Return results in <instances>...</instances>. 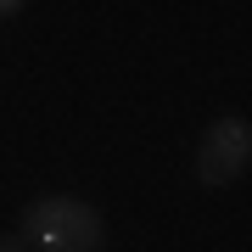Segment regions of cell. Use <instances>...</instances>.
<instances>
[{
  "label": "cell",
  "instance_id": "cell-1",
  "mask_svg": "<svg viewBox=\"0 0 252 252\" xmlns=\"http://www.w3.org/2000/svg\"><path fill=\"white\" fill-rule=\"evenodd\" d=\"M23 247H39V252H101L107 241V224L90 202L79 196H39L34 207L23 213Z\"/></svg>",
  "mask_w": 252,
  "mask_h": 252
},
{
  "label": "cell",
  "instance_id": "cell-2",
  "mask_svg": "<svg viewBox=\"0 0 252 252\" xmlns=\"http://www.w3.org/2000/svg\"><path fill=\"white\" fill-rule=\"evenodd\" d=\"M252 162V124L247 118H219L196 146V180L202 185H230Z\"/></svg>",
  "mask_w": 252,
  "mask_h": 252
},
{
  "label": "cell",
  "instance_id": "cell-3",
  "mask_svg": "<svg viewBox=\"0 0 252 252\" xmlns=\"http://www.w3.org/2000/svg\"><path fill=\"white\" fill-rule=\"evenodd\" d=\"M0 252H23V235H6V241H0Z\"/></svg>",
  "mask_w": 252,
  "mask_h": 252
}]
</instances>
